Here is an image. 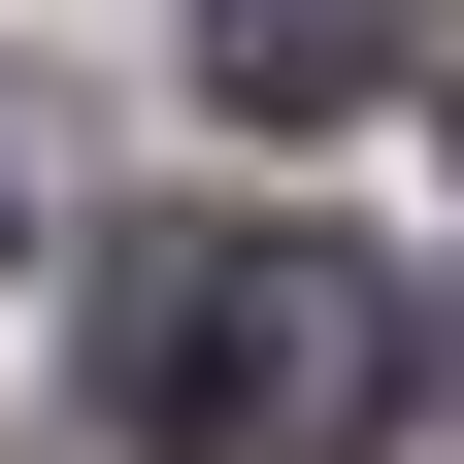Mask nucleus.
Returning a JSON list of instances; mask_svg holds the SVG:
<instances>
[{
    "label": "nucleus",
    "mask_w": 464,
    "mask_h": 464,
    "mask_svg": "<svg viewBox=\"0 0 464 464\" xmlns=\"http://www.w3.org/2000/svg\"><path fill=\"white\" fill-rule=\"evenodd\" d=\"M0 232H34V133H0Z\"/></svg>",
    "instance_id": "3"
},
{
    "label": "nucleus",
    "mask_w": 464,
    "mask_h": 464,
    "mask_svg": "<svg viewBox=\"0 0 464 464\" xmlns=\"http://www.w3.org/2000/svg\"><path fill=\"white\" fill-rule=\"evenodd\" d=\"M431 332H464V299H431Z\"/></svg>",
    "instance_id": "4"
},
{
    "label": "nucleus",
    "mask_w": 464,
    "mask_h": 464,
    "mask_svg": "<svg viewBox=\"0 0 464 464\" xmlns=\"http://www.w3.org/2000/svg\"><path fill=\"white\" fill-rule=\"evenodd\" d=\"M431 34H464V0H199V67L266 100V133H332V100H398Z\"/></svg>",
    "instance_id": "2"
},
{
    "label": "nucleus",
    "mask_w": 464,
    "mask_h": 464,
    "mask_svg": "<svg viewBox=\"0 0 464 464\" xmlns=\"http://www.w3.org/2000/svg\"><path fill=\"white\" fill-rule=\"evenodd\" d=\"M133 464H365L398 431V266L332 232H133Z\"/></svg>",
    "instance_id": "1"
}]
</instances>
